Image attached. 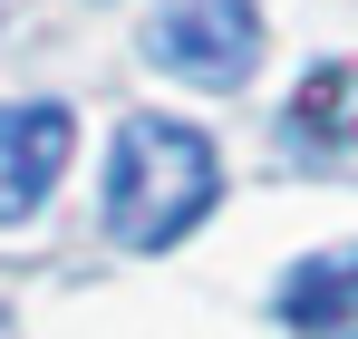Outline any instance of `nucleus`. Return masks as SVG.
Returning a JSON list of instances; mask_svg holds the SVG:
<instances>
[{
    "instance_id": "obj_3",
    "label": "nucleus",
    "mask_w": 358,
    "mask_h": 339,
    "mask_svg": "<svg viewBox=\"0 0 358 339\" xmlns=\"http://www.w3.org/2000/svg\"><path fill=\"white\" fill-rule=\"evenodd\" d=\"M68 146H78L68 107H49V97L0 107V223H29V214L49 204V184H59Z\"/></svg>"
},
{
    "instance_id": "obj_2",
    "label": "nucleus",
    "mask_w": 358,
    "mask_h": 339,
    "mask_svg": "<svg viewBox=\"0 0 358 339\" xmlns=\"http://www.w3.org/2000/svg\"><path fill=\"white\" fill-rule=\"evenodd\" d=\"M145 58L194 88H242L262 68V10L252 0H155Z\"/></svg>"
},
{
    "instance_id": "obj_4",
    "label": "nucleus",
    "mask_w": 358,
    "mask_h": 339,
    "mask_svg": "<svg viewBox=\"0 0 358 339\" xmlns=\"http://www.w3.org/2000/svg\"><path fill=\"white\" fill-rule=\"evenodd\" d=\"M271 310H281L291 330H310V339H358V242L310 252L291 282L271 291Z\"/></svg>"
},
{
    "instance_id": "obj_5",
    "label": "nucleus",
    "mask_w": 358,
    "mask_h": 339,
    "mask_svg": "<svg viewBox=\"0 0 358 339\" xmlns=\"http://www.w3.org/2000/svg\"><path fill=\"white\" fill-rule=\"evenodd\" d=\"M291 126H300V136H320V146H358V58L320 68V78H300Z\"/></svg>"
},
{
    "instance_id": "obj_1",
    "label": "nucleus",
    "mask_w": 358,
    "mask_h": 339,
    "mask_svg": "<svg viewBox=\"0 0 358 339\" xmlns=\"http://www.w3.org/2000/svg\"><path fill=\"white\" fill-rule=\"evenodd\" d=\"M223 194V165L213 146L175 126V116H126L117 126V155H107V233L126 252H165L213 214Z\"/></svg>"
}]
</instances>
